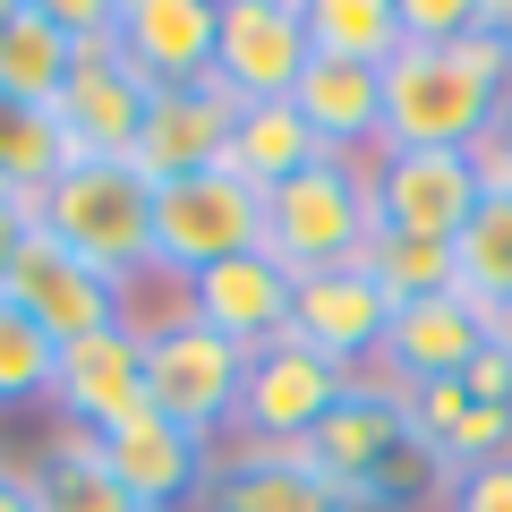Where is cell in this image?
I'll list each match as a JSON object with an SVG mask.
<instances>
[{"instance_id":"1","label":"cell","mask_w":512,"mask_h":512,"mask_svg":"<svg viewBox=\"0 0 512 512\" xmlns=\"http://www.w3.org/2000/svg\"><path fill=\"white\" fill-rule=\"evenodd\" d=\"M512 94V43L470 35V43H402L384 60V146H444L470 154Z\"/></svg>"},{"instance_id":"18","label":"cell","mask_w":512,"mask_h":512,"mask_svg":"<svg viewBox=\"0 0 512 512\" xmlns=\"http://www.w3.org/2000/svg\"><path fill=\"white\" fill-rule=\"evenodd\" d=\"M205 512H350L342 487L308 461V444H239L197 495Z\"/></svg>"},{"instance_id":"11","label":"cell","mask_w":512,"mask_h":512,"mask_svg":"<svg viewBox=\"0 0 512 512\" xmlns=\"http://www.w3.org/2000/svg\"><path fill=\"white\" fill-rule=\"evenodd\" d=\"M94 453H103V470L120 478L128 495L146 512H180L205 495V478H214V436H188L180 419H163V410H137V419H120L111 436H94Z\"/></svg>"},{"instance_id":"7","label":"cell","mask_w":512,"mask_h":512,"mask_svg":"<svg viewBox=\"0 0 512 512\" xmlns=\"http://www.w3.org/2000/svg\"><path fill=\"white\" fill-rule=\"evenodd\" d=\"M367 197H376V231L402 239H461V222L478 214V163L444 146H384L367 163Z\"/></svg>"},{"instance_id":"21","label":"cell","mask_w":512,"mask_h":512,"mask_svg":"<svg viewBox=\"0 0 512 512\" xmlns=\"http://www.w3.org/2000/svg\"><path fill=\"white\" fill-rule=\"evenodd\" d=\"M69 77H77V35L52 18V0H9V18H0V94L52 111L69 94Z\"/></svg>"},{"instance_id":"17","label":"cell","mask_w":512,"mask_h":512,"mask_svg":"<svg viewBox=\"0 0 512 512\" xmlns=\"http://www.w3.org/2000/svg\"><path fill=\"white\" fill-rule=\"evenodd\" d=\"M231 120H239V103L214 86V77H205V86H163L154 111H146V128H137V154H128V163L146 171L154 188L197 180V171H222V154H231Z\"/></svg>"},{"instance_id":"30","label":"cell","mask_w":512,"mask_h":512,"mask_svg":"<svg viewBox=\"0 0 512 512\" xmlns=\"http://www.w3.org/2000/svg\"><path fill=\"white\" fill-rule=\"evenodd\" d=\"M444 512H512V453L444 478Z\"/></svg>"},{"instance_id":"33","label":"cell","mask_w":512,"mask_h":512,"mask_svg":"<svg viewBox=\"0 0 512 512\" xmlns=\"http://www.w3.org/2000/svg\"><path fill=\"white\" fill-rule=\"evenodd\" d=\"M26 239H35V197H18V188H0V291H9V274H18Z\"/></svg>"},{"instance_id":"29","label":"cell","mask_w":512,"mask_h":512,"mask_svg":"<svg viewBox=\"0 0 512 512\" xmlns=\"http://www.w3.org/2000/svg\"><path fill=\"white\" fill-rule=\"evenodd\" d=\"M495 35V0H402V43H470Z\"/></svg>"},{"instance_id":"2","label":"cell","mask_w":512,"mask_h":512,"mask_svg":"<svg viewBox=\"0 0 512 512\" xmlns=\"http://www.w3.org/2000/svg\"><path fill=\"white\" fill-rule=\"evenodd\" d=\"M35 231L128 291L154 274V180L137 163H69L35 197Z\"/></svg>"},{"instance_id":"22","label":"cell","mask_w":512,"mask_h":512,"mask_svg":"<svg viewBox=\"0 0 512 512\" xmlns=\"http://www.w3.org/2000/svg\"><path fill=\"white\" fill-rule=\"evenodd\" d=\"M26 487H35V512H146L120 478L103 470L94 436H69V427L26 461Z\"/></svg>"},{"instance_id":"28","label":"cell","mask_w":512,"mask_h":512,"mask_svg":"<svg viewBox=\"0 0 512 512\" xmlns=\"http://www.w3.org/2000/svg\"><path fill=\"white\" fill-rule=\"evenodd\" d=\"M367 274L384 282V299H393V308L461 291V274H453V239H402V231H376V248H367Z\"/></svg>"},{"instance_id":"10","label":"cell","mask_w":512,"mask_h":512,"mask_svg":"<svg viewBox=\"0 0 512 512\" xmlns=\"http://www.w3.org/2000/svg\"><path fill=\"white\" fill-rule=\"evenodd\" d=\"M52 410L69 436H111L120 419L146 410V333L137 325H103L86 342L60 350V376H52Z\"/></svg>"},{"instance_id":"9","label":"cell","mask_w":512,"mask_h":512,"mask_svg":"<svg viewBox=\"0 0 512 512\" xmlns=\"http://www.w3.org/2000/svg\"><path fill=\"white\" fill-rule=\"evenodd\" d=\"M146 111H154V86L120 60V43H77V77L52 103V120H60L77 163H128Z\"/></svg>"},{"instance_id":"36","label":"cell","mask_w":512,"mask_h":512,"mask_svg":"<svg viewBox=\"0 0 512 512\" xmlns=\"http://www.w3.org/2000/svg\"><path fill=\"white\" fill-rule=\"evenodd\" d=\"M495 35H504V43H512V9H495Z\"/></svg>"},{"instance_id":"5","label":"cell","mask_w":512,"mask_h":512,"mask_svg":"<svg viewBox=\"0 0 512 512\" xmlns=\"http://www.w3.org/2000/svg\"><path fill=\"white\" fill-rule=\"evenodd\" d=\"M239 376H248V350L205 333L197 316L146 325V410L180 419L188 436H222L239 419Z\"/></svg>"},{"instance_id":"16","label":"cell","mask_w":512,"mask_h":512,"mask_svg":"<svg viewBox=\"0 0 512 512\" xmlns=\"http://www.w3.org/2000/svg\"><path fill=\"white\" fill-rule=\"evenodd\" d=\"M180 316H197L231 350H265L291 333V265H274L265 248L231 256V265H205L197 282H180Z\"/></svg>"},{"instance_id":"31","label":"cell","mask_w":512,"mask_h":512,"mask_svg":"<svg viewBox=\"0 0 512 512\" xmlns=\"http://www.w3.org/2000/svg\"><path fill=\"white\" fill-rule=\"evenodd\" d=\"M470 163H478V188L487 197H512V94H504V120L470 146Z\"/></svg>"},{"instance_id":"34","label":"cell","mask_w":512,"mask_h":512,"mask_svg":"<svg viewBox=\"0 0 512 512\" xmlns=\"http://www.w3.org/2000/svg\"><path fill=\"white\" fill-rule=\"evenodd\" d=\"M0 512H35V487H26L18 461H0Z\"/></svg>"},{"instance_id":"23","label":"cell","mask_w":512,"mask_h":512,"mask_svg":"<svg viewBox=\"0 0 512 512\" xmlns=\"http://www.w3.org/2000/svg\"><path fill=\"white\" fill-rule=\"evenodd\" d=\"M222 163H231L239 180H256V188H282V180H299L308 163H325V146H316V128L299 120L291 103H239L231 154H222Z\"/></svg>"},{"instance_id":"6","label":"cell","mask_w":512,"mask_h":512,"mask_svg":"<svg viewBox=\"0 0 512 512\" xmlns=\"http://www.w3.org/2000/svg\"><path fill=\"white\" fill-rule=\"evenodd\" d=\"M350 367H333L325 350H308L299 333H282V342L248 350V376H239V436L248 444H308L316 427H325V410L350 393Z\"/></svg>"},{"instance_id":"35","label":"cell","mask_w":512,"mask_h":512,"mask_svg":"<svg viewBox=\"0 0 512 512\" xmlns=\"http://www.w3.org/2000/svg\"><path fill=\"white\" fill-rule=\"evenodd\" d=\"M495 342H504V350H512V316H495Z\"/></svg>"},{"instance_id":"25","label":"cell","mask_w":512,"mask_h":512,"mask_svg":"<svg viewBox=\"0 0 512 512\" xmlns=\"http://www.w3.org/2000/svg\"><path fill=\"white\" fill-rule=\"evenodd\" d=\"M308 43L333 60H384L402 52V0H308Z\"/></svg>"},{"instance_id":"4","label":"cell","mask_w":512,"mask_h":512,"mask_svg":"<svg viewBox=\"0 0 512 512\" xmlns=\"http://www.w3.org/2000/svg\"><path fill=\"white\" fill-rule=\"evenodd\" d=\"M248 248H265V188L239 180L231 163L154 188V274L197 282L205 265H231Z\"/></svg>"},{"instance_id":"8","label":"cell","mask_w":512,"mask_h":512,"mask_svg":"<svg viewBox=\"0 0 512 512\" xmlns=\"http://www.w3.org/2000/svg\"><path fill=\"white\" fill-rule=\"evenodd\" d=\"M308 60H316L308 0H222L214 86L231 94V103H291V86H299Z\"/></svg>"},{"instance_id":"13","label":"cell","mask_w":512,"mask_h":512,"mask_svg":"<svg viewBox=\"0 0 512 512\" xmlns=\"http://www.w3.org/2000/svg\"><path fill=\"white\" fill-rule=\"evenodd\" d=\"M111 43L154 94L163 86H205L222 43V0H120L111 9Z\"/></svg>"},{"instance_id":"12","label":"cell","mask_w":512,"mask_h":512,"mask_svg":"<svg viewBox=\"0 0 512 512\" xmlns=\"http://www.w3.org/2000/svg\"><path fill=\"white\" fill-rule=\"evenodd\" d=\"M495 342V316L478 308V299L444 291V299H410V308H393V333H384L376 367L393 393H419V384H453L470 376V359Z\"/></svg>"},{"instance_id":"37","label":"cell","mask_w":512,"mask_h":512,"mask_svg":"<svg viewBox=\"0 0 512 512\" xmlns=\"http://www.w3.org/2000/svg\"><path fill=\"white\" fill-rule=\"evenodd\" d=\"M0 18H9V0H0Z\"/></svg>"},{"instance_id":"32","label":"cell","mask_w":512,"mask_h":512,"mask_svg":"<svg viewBox=\"0 0 512 512\" xmlns=\"http://www.w3.org/2000/svg\"><path fill=\"white\" fill-rule=\"evenodd\" d=\"M461 393H470V402H487V410H512V350L487 342V350L470 359V376H461Z\"/></svg>"},{"instance_id":"24","label":"cell","mask_w":512,"mask_h":512,"mask_svg":"<svg viewBox=\"0 0 512 512\" xmlns=\"http://www.w3.org/2000/svg\"><path fill=\"white\" fill-rule=\"evenodd\" d=\"M461 299H478L487 316H512V197H478V214L453 239Z\"/></svg>"},{"instance_id":"27","label":"cell","mask_w":512,"mask_h":512,"mask_svg":"<svg viewBox=\"0 0 512 512\" xmlns=\"http://www.w3.org/2000/svg\"><path fill=\"white\" fill-rule=\"evenodd\" d=\"M52 376H60V342L0 291V410H35L52 402Z\"/></svg>"},{"instance_id":"19","label":"cell","mask_w":512,"mask_h":512,"mask_svg":"<svg viewBox=\"0 0 512 512\" xmlns=\"http://www.w3.org/2000/svg\"><path fill=\"white\" fill-rule=\"evenodd\" d=\"M291 111L316 128V146L342 154V163H359V154L376 163L384 154V69H367V60L316 52L291 86Z\"/></svg>"},{"instance_id":"26","label":"cell","mask_w":512,"mask_h":512,"mask_svg":"<svg viewBox=\"0 0 512 512\" xmlns=\"http://www.w3.org/2000/svg\"><path fill=\"white\" fill-rule=\"evenodd\" d=\"M69 163H77V154H69V137H60L52 111L9 103V94H0V188H18V197H43V188H52Z\"/></svg>"},{"instance_id":"20","label":"cell","mask_w":512,"mask_h":512,"mask_svg":"<svg viewBox=\"0 0 512 512\" xmlns=\"http://www.w3.org/2000/svg\"><path fill=\"white\" fill-rule=\"evenodd\" d=\"M402 444H410V402H402V393H393L384 376H359L342 402L325 410V427L308 436V461H316V470H325L333 487L350 495L359 478H376L384 461L402 453Z\"/></svg>"},{"instance_id":"15","label":"cell","mask_w":512,"mask_h":512,"mask_svg":"<svg viewBox=\"0 0 512 512\" xmlns=\"http://www.w3.org/2000/svg\"><path fill=\"white\" fill-rule=\"evenodd\" d=\"M9 299H18L60 350L86 342V333H103V325H128V291H120V282H103L86 256H69L60 239H43V231L26 239L18 274H9Z\"/></svg>"},{"instance_id":"14","label":"cell","mask_w":512,"mask_h":512,"mask_svg":"<svg viewBox=\"0 0 512 512\" xmlns=\"http://www.w3.org/2000/svg\"><path fill=\"white\" fill-rule=\"evenodd\" d=\"M291 333L308 350H325L333 367H376L384 333H393V299L367 265H333V274H299L291 282Z\"/></svg>"},{"instance_id":"3","label":"cell","mask_w":512,"mask_h":512,"mask_svg":"<svg viewBox=\"0 0 512 512\" xmlns=\"http://www.w3.org/2000/svg\"><path fill=\"white\" fill-rule=\"evenodd\" d=\"M376 248V197H367V171L325 154L299 180L265 188V256L299 274H333V265H367Z\"/></svg>"}]
</instances>
